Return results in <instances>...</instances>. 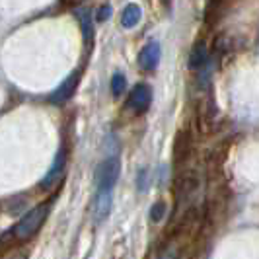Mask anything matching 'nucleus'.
Returning <instances> with one entry per match:
<instances>
[{
  "mask_svg": "<svg viewBox=\"0 0 259 259\" xmlns=\"http://www.w3.org/2000/svg\"><path fill=\"white\" fill-rule=\"evenodd\" d=\"M49 210H51V201H45V203L31 208L27 214H24L8 232L0 236V251H6L12 246L24 244L31 236H35L39 232V228L43 226V222L47 221Z\"/></svg>",
  "mask_w": 259,
  "mask_h": 259,
  "instance_id": "obj_1",
  "label": "nucleus"
},
{
  "mask_svg": "<svg viewBox=\"0 0 259 259\" xmlns=\"http://www.w3.org/2000/svg\"><path fill=\"white\" fill-rule=\"evenodd\" d=\"M121 174V164L119 158L109 156L96 169V183H98V191H113L117 180Z\"/></svg>",
  "mask_w": 259,
  "mask_h": 259,
  "instance_id": "obj_2",
  "label": "nucleus"
},
{
  "mask_svg": "<svg viewBox=\"0 0 259 259\" xmlns=\"http://www.w3.org/2000/svg\"><path fill=\"white\" fill-rule=\"evenodd\" d=\"M152 104V88L148 84H137L129 96V102H127V107L131 111H135L137 115L144 113Z\"/></svg>",
  "mask_w": 259,
  "mask_h": 259,
  "instance_id": "obj_3",
  "label": "nucleus"
},
{
  "mask_svg": "<svg viewBox=\"0 0 259 259\" xmlns=\"http://www.w3.org/2000/svg\"><path fill=\"white\" fill-rule=\"evenodd\" d=\"M65 166H66V154H65V150H61L59 154L55 156V162H53L51 169H49V171H47V176L43 178V182H41V189L51 191L53 187L63 180V176H65Z\"/></svg>",
  "mask_w": 259,
  "mask_h": 259,
  "instance_id": "obj_4",
  "label": "nucleus"
},
{
  "mask_svg": "<svg viewBox=\"0 0 259 259\" xmlns=\"http://www.w3.org/2000/svg\"><path fill=\"white\" fill-rule=\"evenodd\" d=\"M113 207V191H98L94 201V222L102 224Z\"/></svg>",
  "mask_w": 259,
  "mask_h": 259,
  "instance_id": "obj_5",
  "label": "nucleus"
},
{
  "mask_svg": "<svg viewBox=\"0 0 259 259\" xmlns=\"http://www.w3.org/2000/svg\"><path fill=\"white\" fill-rule=\"evenodd\" d=\"M78 82H80V70L72 72V74L66 78L65 82H63V84H61L57 90L53 92V96H51L53 104L59 105V104H65V102H68V100L72 98V94L76 92Z\"/></svg>",
  "mask_w": 259,
  "mask_h": 259,
  "instance_id": "obj_6",
  "label": "nucleus"
},
{
  "mask_svg": "<svg viewBox=\"0 0 259 259\" xmlns=\"http://www.w3.org/2000/svg\"><path fill=\"white\" fill-rule=\"evenodd\" d=\"M160 55H162L160 43L150 41L148 45H144L143 51L139 53V66L143 70H154L158 63H160Z\"/></svg>",
  "mask_w": 259,
  "mask_h": 259,
  "instance_id": "obj_7",
  "label": "nucleus"
},
{
  "mask_svg": "<svg viewBox=\"0 0 259 259\" xmlns=\"http://www.w3.org/2000/svg\"><path fill=\"white\" fill-rule=\"evenodd\" d=\"M189 154H191V137H189L187 131H180L178 137H176V146H174L176 164H183Z\"/></svg>",
  "mask_w": 259,
  "mask_h": 259,
  "instance_id": "obj_8",
  "label": "nucleus"
},
{
  "mask_svg": "<svg viewBox=\"0 0 259 259\" xmlns=\"http://www.w3.org/2000/svg\"><path fill=\"white\" fill-rule=\"evenodd\" d=\"M208 61V49L207 45L203 43V41H199V43H195L191 53H189V68H193V70H199V68H203L205 63Z\"/></svg>",
  "mask_w": 259,
  "mask_h": 259,
  "instance_id": "obj_9",
  "label": "nucleus"
},
{
  "mask_svg": "<svg viewBox=\"0 0 259 259\" xmlns=\"http://www.w3.org/2000/svg\"><path fill=\"white\" fill-rule=\"evenodd\" d=\"M141 6L139 4H129V6H125V10L121 14V26L131 29V27H135L139 22H141Z\"/></svg>",
  "mask_w": 259,
  "mask_h": 259,
  "instance_id": "obj_10",
  "label": "nucleus"
},
{
  "mask_svg": "<svg viewBox=\"0 0 259 259\" xmlns=\"http://www.w3.org/2000/svg\"><path fill=\"white\" fill-rule=\"evenodd\" d=\"M78 16V22L82 26V35H84V41L90 45L92 43V35H94V24H92V16L88 8H82L76 12Z\"/></svg>",
  "mask_w": 259,
  "mask_h": 259,
  "instance_id": "obj_11",
  "label": "nucleus"
},
{
  "mask_svg": "<svg viewBox=\"0 0 259 259\" xmlns=\"http://www.w3.org/2000/svg\"><path fill=\"white\" fill-rule=\"evenodd\" d=\"M125 88H127L125 76H123L121 72L113 74V78H111V94H113V96H121V94L125 92Z\"/></svg>",
  "mask_w": 259,
  "mask_h": 259,
  "instance_id": "obj_12",
  "label": "nucleus"
},
{
  "mask_svg": "<svg viewBox=\"0 0 259 259\" xmlns=\"http://www.w3.org/2000/svg\"><path fill=\"white\" fill-rule=\"evenodd\" d=\"M164 214H166V205L160 201V203H154L152 208H150V219L152 222H160L164 219Z\"/></svg>",
  "mask_w": 259,
  "mask_h": 259,
  "instance_id": "obj_13",
  "label": "nucleus"
},
{
  "mask_svg": "<svg viewBox=\"0 0 259 259\" xmlns=\"http://www.w3.org/2000/svg\"><path fill=\"white\" fill-rule=\"evenodd\" d=\"M109 16H111V6H107V4L100 6V8H98V12H96V18H98V22H105Z\"/></svg>",
  "mask_w": 259,
  "mask_h": 259,
  "instance_id": "obj_14",
  "label": "nucleus"
},
{
  "mask_svg": "<svg viewBox=\"0 0 259 259\" xmlns=\"http://www.w3.org/2000/svg\"><path fill=\"white\" fill-rule=\"evenodd\" d=\"M61 2H63V4H74L76 0H61Z\"/></svg>",
  "mask_w": 259,
  "mask_h": 259,
  "instance_id": "obj_15",
  "label": "nucleus"
},
{
  "mask_svg": "<svg viewBox=\"0 0 259 259\" xmlns=\"http://www.w3.org/2000/svg\"><path fill=\"white\" fill-rule=\"evenodd\" d=\"M160 259H174L171 255H164V257H160Z\"/></svg>",
  "mask_w": 259,
  "mask_h": 259,
  "instance_id": "obj_16",
  "label": "nucleus"
}]
</instances>
